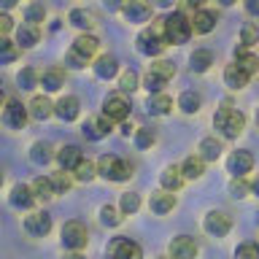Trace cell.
Masks as SVG:
<instances>
[{
	"instance_id": "obj_19",
	"label": "cell",
	"mask_w": 259,
	"mask_h": 259,
	"mask_svg": "<svg viewBox=\"0 0 259 259\" xmlns=\"http://www.w3.org/2000/svg\"><path fill=\"white\" fill-rule=\"evenodd\" d=\"M92 68H95V76H97V78H103V81H111V78L119 73V62H116V57H111V54H103V57H97V62L92 65Z\"/></svg>"
},
{
	"instance_id": "obj_51",
	"label": "cell",
	"mask_w": 259,
	"mask_h": 259,
	"mask_svg": "<svg viewBox=\"0 0 259 259\" xmlns=\"http://www.w3.org/2000/svg\"><path fill=\"white\" fill-rule=\"evenodd\" d=\"M11 30H14V19L8 14H0V38H6Z\"/></svg>"
},
{
	"instance_id": "obj_60",
	"label": "cell",
	"mask_w": 259,
	"mask_h": 259,
	"mask_svg": "<svg viewBox=\"0 0 259 259\" xmlns=\"http://www.w3.org/2000/svg\"><path fill=\"white\" fill-rule=\"evenodd\" d=\"M6 105V95H3V89H0V108Z\"/></svg>"
},
{
	"instance_id": "obj_12",
	"label": "cell",
	"mask_w": 259,
	"mask_h": 259,
	"mask_svg": "<svg viewBox=\"0 0 259 259\" xmlns=\"http://www.w3.org/2000/svg\"><path fill=\"white\" fill-rule=\"evenodd\" d=\"M170 256L173 259H194L197 256V243H194L189 235H178L170 243Z\"/></svg>"
},
{
	"instance_id": "obj_58",
	"label": "cell",
	"mask_w": 259,
	"mask_h": 259,
	"mask_svg": "<svg viewBox=\"0 0 259 259\" xmlns=\"http://www.w3.org/2000/svg\"><path fill=\"white\" fill-rule=\"evenodd\" d=\"M65 259H84V256H81V251H73V254H68Z\"/></svg>"
},
{
	"instance_id": "obj_62",
	"label": "cell",
	"mask_w": 259,
	"mask_h": 259,
	"mask_svg": "<svg viewBox=\"0 0 259 259\" xmlns=\"http://www.w3.org/2000/svg\"><path fill=\"white\" fill-rule=\"evenodd\" d=\"M256 124H259V108H256Z\"/></svg>"
},
{
	"instance_id": "obj_56",
	"label": "cell",
	"mask_w": 259,
	"mask_h": 259,
	"mask_svg": "<svg viewBox=\"0 0 259 259\" xmlns=\"http://www.w3.org/2000/svg\"><path fill=\"white\" fill-rule=\"evenodd\" d=\"M176 0H154V6H159V8H173Z\"/></svg>"
},
{
	"instance_id": "obj_45",
	"label": "cell",
	"mask_w": 259,
	"mask_h": 259,
	"mask_svg": "<svg viewBox=\"0 0 259 259\" xmlns=\"http://www.w3.org/2000/svg\"><path fill=\"white\" fill-rule=\"evenodd\" d=\"M119 89H121V92H135V89H138V73L135 70H124V73H121Z\"/></svg>"
},
{
	"instance_id": "obj_22",
	"label": "cell",
	"mask_w": 259,
	"mask_h": 259,
	"mask_svg": "<svg viewBox=\"0 0 259 259\" xmlns=\"http://www.w3.org/2000/svg\"><path fill=\"white\" fill-rule=\"evenodd\" d=\"M11 205L14 208H22V210H27V208H32V202H35V194H32V189L30 186H24V184H16L14 189H11Z\"/></svg>"
},
{
	"instance_id": "obj_21",
	"label": "cell",
	"mask_w": 259,
	"mask_h": 259,
	"mask_svg": "<svg viewBox=\"0 0 259 259\" xmlns=\"http://www.w3.org/2000/svg\"><path fill=\"white\" fill-rule=\"evenodd\" d=\"M27 111H30V116L38 119V121H46L49 116H54V105L49 103V97H44V95L32 97L30 105H27Z\"/></svg>"
},
{
	"instance_id": "obj_24",
	"label": "cell",
	"mask_w": 259,
	"mask_h": 259,
	"mask_svg": "<svg viewBox=\"0 0 259 259\" xmlns=\"http://www.w3.org/2000/svg\"><path fill=\"white\" fill-rule=\"evenodd\" d=\"M97 46H100V40H97L95 35H89V32H81V35L73 40V52H78V54H84L87 60H92L95 52H97Z\"/></svg>"
},
{
	"instance_id": "obj_14",
	"label": "cell",
	"mask_w": 259,
	"mask_h": 259,
	"mask_svg": "<svg viewBox=\"0 0 259 259\" xmlns=\"http://www.w3.org/2000/svg\"><path fill=\"white\" fill-rule=\"evenodd\" d=\"M111 124L113 121L108 116H100V119H87L84 127H81V133H84L89 141H100V138H105L111 133Z\"/></svg>"
},
{
	"instance_id": "obj_50",
	"label": "cell",
	"mask_w": 259,
	"mask_h": 259,
	"mask_svg": "<svg viewBox=\"0 0 259 259\" xmlns=\"http://www.w3.org/2000/svg\"><path fill=\"white\" fill-rule=\"evenodd\" d=\"M167 81H162L159 76H154V73L149 70L146 73V89H149V95H154V92H162V87H165Z\"/></svg>"
},
{
	"instance_id": "obj_54",
	"label": "cell",
	"mask_w": 259,
	"mask_h": 259,
	"mask_svg": "<svg viewBox=\"0 0 259 259\" xmlns=\"http://www.w3.org/2000/svg\"><path fill=\"white\" fill-rule=\"evenodd\" d=\"M16 3L19 0H0V11H11V8H16Z\"/></svg>"
},
{
	"instance_id": "obj_16",
	"label": "cell",
	"mask_w": 259,
	"mask_h": 259,
	"mask_svg": "<svg viewBox=\"0 0 259 259\" xmlns=\"http://www.w3.org/2000/svg\"><path fill=\"white\" fill-rule=\"evenodd\" d=\"M78 113H81V103H78V97H73V95H65L62 100L54 105V116H60L62 121L78 119Z\"/></svg>"
},
{
	"instance_id": "obj_61",
	"label": "cell",
	"mask_w": 259,
	"mask_h": 259,
	"mask_svg": "<svg viewBox=\"0 0 259 259\" xmlns=\"http://www.w3.org/2000/svg\"><path fill=\"white\" fill-rule=\"evenodd\" d=\"M3 181H6V176H3V173H0V186H3Z\"/></svg>"
},
{
	"instance_id": "obj_59",
	"label": "cell",
	"mask_w": 259,
	"mask_h": 259,
	"mask_svg": "<svg viewBox=\"0 0 259 259\" xmlns=\"http://www.w3.org/2000/svg\"><path fill=\"white\" fill-rule=\"evenodd\" d=\"M222 6H232V3H238V0H219Z\"/></svg>"
},
{
	"instance_id": "obj_25",
	"label": "cell",
	"mask_w": 259,
	"mask_h": 259,
	"mask_svg": "<svg viewBox=\"0 0 259 259\" xmlns=\"http://www.w3.org/2000/svg\"><path fill=\"white\" fill-rule=\"evenodd\" d=\"M235 65H238V68H243V70L251 76V73L259 70V57L251 54L248 46H240V49H235Z\"/></svg>"
},
{
	"instance_id": "obj_10",
	"label": "cell",
	"mask_w": 259,
	"mask_h": 259,
	"mask_svg": "<svg viewBox=\"0 0 259 259\" xmlns=\"http://www.w3.org/2000/svg\"><path fill=\"white\" fill-rule=\"evenodd\" d=\"M127 22H149L151 19V3L149 0H124L121 6Z\"/></svg>"
},
{
	"instance_id": "obj_44",
	"label": "cell",
	"mask_w": 259,
	"mask_h": 259,
	"mask_svg": "<svg viewBox=\"0 0 259 259\" xmlns=\"http://www.w3.org/2000/svg\"><path fill=\"white\" fill-rule=\"evenodd\" d=\"M100 222H103L105 227H116V224L121 222V216H119V210L113 208V205H103V208H100Z\"/></svg>"
},
{
	"instance_id": "obj_47",
	"label": "cell",
	"mask_w": 259,
	"mask_h": 259,
	"mask_svg": "<svg viewBox=\"0 0 259 259\" xmlns=\"http://www.w3.org/2000/svg\"><path fill=\"white\" fill-rule=\"evenodd\" d=\"M259 40V30L254 27V24H246V27H243V32H240V44L243 46H254Z\"/></svg>"
},
{
	"instance_id": "obj_17",
	"label": "cell",
	"mask_w": 259,
	"mask_h": 259,
	"mask_svg": "<svg viewBox=\"0 0 259 259\" xmlns=\"http://www.w3.org/2000/svg\"><path fill=\"white\" fill-rule=\"evenodd\" d=\"M216 22H219V16L216 11H205V8H197L192 16V30L194 32H200V35H205V32H210L216 27Z\"/></svg>"
},
{
	"instance_id": "obj_49",
	"label": "cell",
	"mask_w": 259,
	"mask_h": 259,
	"mask_svg": "<svg viewBox=\"0 0 259 259\" xmlns=\"http://www.w3.org/2000/svg\"><path fill=\"white\" fill-rule=\"evenodd\" d=\"M248 192H251V186L243 181V178H232V184H230V194H232V197H246Z\"/></svg>"
},
{
	"instance_id": "obj_52",
	"label": "cell",
	"mask_w": 259,
	"mask_h": 259,
	"mask_svg": "<svg viewBox=\"0 0 259 259\" xmlns=\"http://www.w3.org/2000/svg\"><path fill=\"white\" fill-rule=\"evenodd\" d=\"M243 6H246V11L254 16V19H259V0H243Z\"/></svg>"
},
{
	"instance_id": "obj_8",
	"label": "cell",
	"mask_w": 259,
	"mask_h": 259,
	"mask_svg": "<svg viewBox=\"0 0 259 259\" xmlns=\"http://www.w3.org/2000/svg\"><path fill=\"white\" fill-rule=\"evenodd\" d=\"M208 235H213V238H224L227 232L232 230V219L224 213V210H210L205 216V222H202Z\"/></svg>"
},
{
	"instance_id": "obj_2",
	"label": "cell",
	"mask_w": 259,
	"mask_h": 259,
	"mask_svg": "<svg viewBox=\"0 0 259 259\" xmlns=\"http://www.w3.org/2000/svg\"><path fill=\"white\" fill-rule=\"evenodd\" d=\"M213 127L224 138H238L243 133V127H246V116H243V111H235L230 105H224V108H219L213 113Z\"/></svg>"
},
{
	"instance_id": "obj_33",
	"label": "cell",
	"mask_w": 259,
	"mask_h": 259,
	"mask_svg": "<svg viewBox=\"0 0 259 259\" xmlns=\"http://www.w3.org/2000/svg\"><path fill=\"white\" fill-rule=\"evenodd\" d=\"M162 189H167V192H176L178 186L184 184V173H181V167H167L165 173H162Z\"/></svg>"
},
{
	"instance_id": "obj_55",
	"label": "cell",
	"mask_w": 259,
	"mask_h": 259,
	"mask_svg": "<svg viewBox=\"0 0 259 259\" xmlns=\"http://www.w3.org/2000/svg\"><path fill=\"white\" fill-rule=\"evenodd\" d=\"M186 6H189V8H194V11H197V8H202V6H205V0H186Z\"/></svg>"
},
{
	"instance_id": "obj_1",
	"label": "cell",
	"mask_w": 259,
	"mask_h": 259,
	"mask_svg": "<svg viewBox=\"0 0 259 259\" xmlns=\"http://www.w3.org/2000/svg\"><path fill=\"white\" fill-rule=\"evenodd\" d=\"M167 46V32H165V19H157L151 27H146L138 35V52L146 57H157L162 54V49Z\"/></svg>"
},
{
	"instance_id": "obj_30",
	"label": "cell",
	"mask_w": 259,
	"mask_h": 259,
	"mask_svg": "<svg viewBox=\"0 0 259 259\" xmlns=\"http://www.w3.org/2000/svg\"><path fill=\"white\" fill-rule=\"evenodd\" d=\"M68 22L78 30H92L95 27V16H92V11H87V8H73L68 14Z\"/></svg>"
},
{
	"instance_id": "obj_11",
	"label": "cell",
	"mask_w": 259,
	"mask_h": 259,
	"mask_svg": "<svg viewBox=\"0 0 259 259\" xmlns=\"http://www.w3.org/2000/svg\"><path fill=\"white\" fill-rule=\"evenodd\" d=\"M24 230L30 235H35V238H44V235L52 232V216L44 213V210H38V213H30L24 219Z\"/></svg>"
},
{
	"instance_id": "obj_36",
	"label": "cell",
	"mask_w": 259,
	"mask_h": 259,
	"mask_svg": "<svg viewBox=\"0 0 259 259\" xmlns=\"http://www.w3.org/2000/svg\"><path fill=\"white\" fill-rule=\"evenodd\" d=\"M178 108L184 113H197L200 111V95L197 92H181L178 97Z\"/></svg>"
},
{
	"instance_id": "obj_37",
	"label": "cell",
	"mask_w": 259,
	"mask_h": 259,
	"mask_svg": "<svg viewBox=\"0 0 259 259\" xmlns=\"http://www.w3.org/2000/svg\"><path fill=\"white\" fill-rule=\"evenodd\" d=\"M73 176H76V181H92V178L97 176V165L89 159H81L76 170H73Z\"/></svg>"
},
{
	"instance_id": "obj_28",
	"label": "cell",
	"mask_w": 259,
	"mask_h": 259,
	"mask_svg": "<svg viewBox=\"0 0 259 259\" xmlns=\"http://www.w3.org/2000/svg\"><path fill=\"white\" fill-rule=\"evenodd\" d=\"M181 173H184V178H200L202 173H205V159H202L200 154L186 157V159L181 162Z\"/></svg>"
},
{
	"instance_id": "obj_39",
	"label": "cell",
	"mask_w": 259,
	"mask_h": 259,
	"mask_svg": "<svg viewBox=\"0 0 259 259\" xmlns=\"http://www.w3.org/2000/svg\"><path fill=\"white\" fill-rule=\"evenodd\" d=\"M16 57H19V46L6 40V38H0V65L16 62Z\"/></svg>"
},
{
	"instance_id": "obj_3",
	"label": "cell",
	"mask_w": 259,
	"mask_h": 259,
	"mask_svg": "<svg viewBox=\"0 0 259 259\" xmlns=\"http://www.w3.org/2000/svg\"><path fill=\"white\" fill-rule=\"evenodd\" d=\"M97 176H103L105 181H127L133 176V165L116 157V154H103L97 159Z\"/></svg>"
},
{
	"instance_id": "obj_18",
	"label": "cell",
	"mask_w": 259,
	"mask_h": 259,
	"mask_svg": "<svg viewBox=\"0 0 259 259\" xmlns=\"http://www.w3.org/2000/svg\"><path fill=\"white\" fill-rule=\"evenodd\" d=\"M84 159V154H81V149L78 146H62L60 151H57V162H60V167L62 170H68V173H73V170H76V165L78 162Z\"/></svg>"
},
{
	"instance_id": "obj_41",
	"label": "cell",
	"mask_w": 259,
	"mask_h": 259,
	"mask_svg": "<svg viewBox=\"0 0 259 259\" xmlns=\"http://www.w3.org/2000/svg\"><path fill=\"white\" fill-rule=\"evenodd\" d=\"M154 141H157V135H154V130H151V127L135 130V143H138V149H151Z\"/></svg>"
},
{
	"instance_id": "obj_5",
	"label": "cell",
	"mask_w": 259,
	"mask_h": 259,
	"mask_svg": "<svg viewBox=\"0 0 259 259\" xmlns=\"http://www.w3.org/2000/svg\"><path fill=\"white\" fill-rule=\"evenodd\" d=\"M89 240V232L81 222H68L62 227V246L70 251H81Z\"/></svg>"
},
{
	"instance_id": "obj_48",
	"label": "cell",
	"mask_w": 259,
	"mask_h": 259,
	"mask_svg": "<svg viewBox=\"0 0 259 259\" xmlns=\"http://www.w3.org/2000/svg\"><path fill=\"white\" fill-rule=\"evenodd\" d=\"M87 62H89L87 57H84V54H78V52H73V49H70L68 54H65V65H68V68H76V70H81Z\"/></svg>"
},
{
	"instance_id": "obj_38",
	"label": "cell",
	"mask_w": 259,
	"mask_h": 259,
	"mask_svg": "<svg viewBox=\"0 0 259 259\" xmlns=\"http://www.w3.org/2000/svg\"><path fill=\"white\" fill-rule=\"evenodd\" d=\"M154 76H159L162 81H170L176 76V65L173 62H167V60H157V62H151V68H149Z\"/></svg>"
},
{
	"instance_id": "obj_6",
	"label": "cell",
	"mask_w": 259,
	"mask_h": 259,
	"mask_svg": "<svg viewBox=\"0 0 259 259\" xmlns=\"http://www.w3.org/2000/svg\"><path fill=\"white\" fill-rule=\"evenodd\" d=\"M108 256L111 259H141L143 251L135 240H130V238H113L108 243Z\"/></svg>"
},
{
	"instance_id": "obj_32",
	"label": "cell",
	"mask_w": 259,
	"mask_h": 259,
	"mask_svg": "<svg viewBox=\"0 0 259 259\" xmlns=\"http://www.w3.org/2000/svg\"><path fill=\"white\" fill-rule=\"evenodd\" d=\"M52 146L44 143V141H38V143H32V149H30V159L35 162V165H49L52 162Z\"/></svg>"
},
{
	"instance_id": "obj_31",
	"label": "cell",
	"mask_w": 259,
	"mask_h": 259,
	"mask_svg": "<svg viewBox=\"0 0 259 259\" xmlns=\"http://www.w3.org/2000/svg\"><path fill=\"white\" fill-rule=\"evenodd\" d=\"M192 73H205L210 65H213V52H208V49H197V52L192 54Z\"/></svg>"
},
{
	"instance_id": "obj_7",
	"label": "cell",
	"mask_w": 259,
	"mask_h": 259,
	"mask_svg": "<svg viewBox=\"0 0 259 259\" xmlns=\"http://www.w3.org/2000/svg\"><path fill=\"white\" fill-rule=\"evenodd\" d=\"M27 116H30V111L24 108L19 100H6V105H3V124L6 127L22 130L24 124H27Z\"/></svg>"
},
{
	"instance_id": "obj_57",
	"label": "cell",
	"mask_w": 259,
	"mask_h": 259,
	"mask_svg": "<svg viewBox=\"0 0 259 259\" xmlns=\"http://www.w3.org/2000/svg\"><path fill=\"white\" fill-rule=\"evenodd\" d=\"M251 192H254V194H256V197H259V176L254 178V181H251Z\"/></svg>"
},
{
	"instance_id": "obj_42",
	"label": "cell",
	"mask_w": 259,
	"mask_h": 259,
	"mask_svg": "<svg viewBox=\"0 0 259 259\" xmlns=\"http://www.w3.org/2000/svg\"><path fill=\"white\" fill-rule=\"evenodd\" d=\"M16 81H19L22 89H35L38 87V73L32 70V68H22L19 76H16Z\"/></svg>"
},
{
	"instance_id": "obj_9",
	"label": "cell",
	"mask_w": 259,
	"mask_h": 259,
	"mask_svg": "<svg viewBox=\"0 0 259 259\" xmlns=\"http://www.w3.org/2000/svg\"><path fill=\"white\" fill-rule=\"evenodd\" d=\"M103 116H108L111 121H124L130 116V103L121 95H111L103 103Z\"/></svg>"
},
{
	"instance_id": "obj_40",
	"label": "cell",
	"mask_w": 259,
	"mask_h": 259,
	"mask_svg": "<svg viewBox=\"0 0 259 259\" xmlns=\"http://www.w3.org/2000/svg\"><path fill=\"white\" fill-rule=\"evenodd\" d=\"M141 208V197H138L135 192H127V194H121V202H119V210L121 213H135V210Z\"/></svg>"
},
{
	"instance_id": "obj_13",
	"label": "cell",
	"mask_w": 259,
	"mask_h": 259,
	"mask_svg": "<svg viewBox=\"0 0 259 259\" xmlns=\"http://www.w3.org/2000/svg\"><path fill=\"white\" fill-rule=\"evenodd\" d=\"M227 167H230V173L235 178H243L246 173H251V167H254V157H251L248 151H232L230 159H227Z\"/></svg>"
},
{
	"instance_id": "obj_43",
	"label": "cell",
	"mask_w": 259,
	"mask_h": 259,
	"mask_svg": "<svg viewBox=\"0 0 259 259\" xmlns=\"http://www.w3.org/2000/svg\"><path fill=\"white\" fill-rule=\"evenodd\" d=\"M52 186H54V194H65L70 189V176L68 170H62V173H54L52 176Z\"/></svg>"
},
{
	"instance_id": "obj_46",
	"label": "cell",
	"mask_w": 259,
	"mask_h": 259,
	"mask_svg": "<svg viewBox=\"0 0 259 259\" xmlns=\"http://www.w3.org/2000/svg\"><path fill=\"white\" fill-rule=\"evenodd\" d=\"M235 259H259V246L256 243H243L235 251Z\"/></svg>"
},
{
	"instance_id": "obj_53",
	"label": "cell",
	"mask_w": 259,
	"mask_h": 259,
	"mask_svg": "<svg viewBox=\"0 0 259 259\" xmlns=\"http://www.w3.org/2000/svg\"><path fill=\"white\" fill-rule=\"evenodd\" d=\"M103 6L108 8V11H119V8L124 6V0H103Z\"/></svg>"
},
{
	"instance_id": "obj_15",
	"label": "cell",
	"mask_w": 259,
	"mask_h": 259,
	"mask_svg": "<svg viewBox=\"0 0 259 259\" xmlns=\"http://www.w3.org/2000/svg\"><path fill=\"white\" fill-rule=\"evenodd\" d=\"M38 84L44 87V92H60L65 87V70L62 68H46L38 76Z\"/></svg>"
},
{
	"instance_id": "obj_26",
	"label": "cell",
	"mask_w": 259,
	"mask_h": 259,
	"mask_svg": "<svg viewBox=\"0 0 259 259\" xmlns=\"http://www.w3.org/2000/svg\"><path fill=\"white\" fill-rule=\"evenodd\" d=\"M224 84L230 87V89H243L248 84V73L238 68V65H227V70H224Z\"/></svg>"
},
{
	"instance_id": "obj_34",
	"label": "cell",
	"mask_w": 259,
	"mask_h": 259,
	"mask_svg": "<svg viewBox=\"0 0 259 259\" xmlns=\"http://www.w3.org/2000/svg\"><path fill=\"white\" fill-rule=\"evenodd\" d=\"M30 189H32V194H35V200H49V197H54L52 178H44V176H38L35 181L30 184Z\"/></svg>"
},
{
	"instance_id": "obj_29",
	"label": "cell",
	"mask_w": 259,
	"mask_h": 259,
	"mask_svg": "<svg viewBox=\"0 0 259 259\" xmlns=\"http://www.w3.org/2000/svg\"><path fill=\"white\" fill-rule=\"evenodd\" d=\"M149 113H154V116H165V113H170V108H173V100H170L167 95H162V92H154L149 97Z\"/></svg>"
},
{
	"instance_id": "obj_35",
	"label": "cell",
	"mask_w": 259,
	"mask_h": 259,
	"mask_svg": "<svg viewBox=\"0 0 259 259\" xmlns=\"http://www.w3.org/2000/svg\"><path fill=\"white\" fill-rule=\"evenodd\" d=\"M46 19V6L44 3H27L24 6V22H30V24H40Z\"/></svg>"
},
{
	"instance_id": "obj_27",
	"label": "cell",
	"mask_w": 259,
	"mask_h": 259,
	"mask_svg": "<svg viewBox=\"0 0 259 259\" xmlns=\"http://www.w3.org/2000/svg\"><path fill=\"white\" fill-rule=\"evenodd\" d=\"M200 157L202 159H205V162H216L219 157H222V141H216V138L213 135H210V138H202V141H200Z\"/></svg>"
},
{
	"instance_id": "obj_4",
	"label": "cell",
	"mask_w": 259,
	"mask_h": 259,
	"mask_svg": "<svg viewBox=\"0 0 259 259\" xmlns=\"http://www.w3.org/2000/svg\"><path fill=\"white\" fill-rule=\"evenodd\" d=\"M165 32H167V44H186L192 38V19H186L184 14H170L165 19Z\"/></svg>"
},
{
	"instance_id": "obj_20",
	"label": "cell",
	"mask_w": 259,
	"mask_h": 259,
	"mask_svg": "<svg viewBox=\"0 0 259 259\" xmlns=\"http://www.w3.org/2000/svg\"><path fill=\"white\" fill-rule=\"evenodd\" d=\"M149 205H151V210L154 213H159V216H165V213H170V210L176 208V194L173 192H154L151 194V200H149Z\"/></svg>"
},
{
	"instance_id": "obj_23",
	"label": "cell",
	"mask_w": 259,
	"mask_h": 259,
	"mask_svg": "<svg viewBox=\"0 0 259 259\" xmlns=\"http://www.w3.org/2000/svg\"><path fill=\"white\" fill-rule=\"evenodd\" d=\"M40 40V30H38V24H22L19 30H16V46H22V49H32Z\"/></svg>"
}]
</instances>
